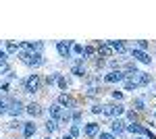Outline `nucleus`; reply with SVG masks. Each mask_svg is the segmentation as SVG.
Segmentation results:
<instances>
[{"label": "nucleus", "mask_w": 156, "mask_h": 139, "mask_svg": "<svg viewBox=\"0 0 156 139\" xmlns=\"http://www.w3.org/2000/svg\"><path fill=\"white\" fill-rule=\"evenodd\" d=\"M56 129H58V123H56V120H52V118H50L48 123H46V131H48L50 135H52V133H54V131H56Z\"/></svg>", "instance_id": "23"}, {"label": "nucleus", "mask_w": 156, "mask_h": 139, "mask_svg": "<svg viewBox=\"0 0 156 139\" xmlns=\"http://www.w3.org/2000/svg\"><path fill=\"white\" fill-rule=\"evenodd\" d=\"M0 60H4V62L9 60V54H6V50H2V48H0Z\"/></svg>", "instance_id": "36"}, {"label": "nucleus", "mask_w": 156, "mask_h": 139, "mask_svg": "<svg viewBox=\"0 0 156 139\" xmlns=\"http://www.w3.org/2000/svg\"><path fill=\"white\" fill-rule=\"evenodd\" d=\"M108 46H110V50H112V52H119V54H127V46H125L123 42H119V40H110V42H108Z\"/></svg>", "instance_id": "15"}, {"label": "nucleus", "mask_w": 156, "mask_h": 139, "mask_svg": "<svg viewBox=\"0 0 156 139\" xmlns=\"http://www.w3.org/2000/svg\"><path fill=\"white\" fill-rule=\"evenodd\" d=\"M71 73L75 75V77H85V75H87V71H85L83 62H75V64L71 67Z\"/></svg>", "instance_id": "17"}, {"label": "nucleus", "mask_w": 156, "mask_h": 139, "mask_svg": "<svg viewBox=\"0 0 156 139\" xmlns=\"http://www.w3.org/2000/svg\"><path fill=\"white\" fill-rule=\"evenodd\" d=\"M123 112H125V108H123L121 104H106V106H102V114L110 116V118H119Z\"/></svg>", "instance_id": "5"}, {"label": "nucleus", "mask_w": 156, "mask_h": 139, "mask_svg": "<svg viewBox=\"0 0 156 139\" xmlns=\"http://www.w3.org/2000/svg\"><path fill=\"white\" fill-rule=\"evenodd\" d=\"M154 116H156V112H154Z\"/></svg>", "instance_id": "40"}, {"label": "nucleus", "mask_w": 156, "mask_h": 139, "mask_svg": "<svg viewBox=\"0 0 156 139\" xmlns=\"http://www.w3.org/2000/svg\"><path fill=\"white\" fill-rule=\"evenodd\" d=\"M127 120H129V123H137V112H135V110H129V112H127Z\"/></svg>", "instance_id": "29"}, {"label": "nucleus", "mask_w": 156, "mask_h": 139, "mask_svg": "<svg viewBox=\"0 0 156 139\" xmlns=\"http://www.w3.org/2000/svg\"><path fill=\"white\" fill-rule=\"evenodd\" d=\"M25 112H27L29 116H34V118H36V116L42 114V106L37 104V102H31V104H27V106H25Z\"/></svg>", "instance_id": "16"}, {"label": "nucleus", "mask_w": 156, "mask_h": 139, "mask_svg": "<svg viewBox=\"0 0 156 139\" xmlns=\"http://www.w3.org/2000/svg\"><path fill=\"white\" fill-rule=\"evenodd\" d=\"M58 75H60V73H52V75H48L46 83H48V85H54V83H56V79H58Z\"/></svg>", "instance_id": "28"}, {"label": "nucleus", "mask_w": 156, "mask_h": 139, "mask_svg": "<svg viewBox=\"0 0 156 139\" xmlns=\"http://www.w3.org/2000/svg\"><path fill=\"white\" fill-rule=\"evenodd\" d=\"M96 52L102 58H108V56H112V54H115V52L110 50V46H108V42H100V44H98V48H96Z\"/></svg>", "instance_id": "14"}, {"label": "nucleus", "mask_w": 156, "mask_h": 139, "mask_svg": "<svg viewBox=\"0 0 156 139\" xmlns=\"http://www.w3.org/2000/svg\"><path fill=\"white\" fill-rule=\"evenodd\" d=\"M62 139H73V137H71V135H65V137H62Z\"/></svg>", "instance_id": "37"}, {"label": "nucleus", "mask_w": 156, "mask_h": 139, "mask_svg": "<svg viewBox=\"0 0 156 139\" xmlns=\"http://www.w3.org/2000/svg\"><path fill=\"white\" fill-rule=\"evenodd\" d=\"M83 133H85V137H90V139H94L100 135V125L98 123H87L83 127Z\"/></svg>", "instance_id": "11"}, {"label": "nucleus", "mask_w": 156, "mask_h": 139, "mask_svg": "<svg viewBox=\"0 0 156 139\" xmlns=\"http://www.w3.org/2000/svg\"><path fill=\"white\" fill-rule=\"evenodd\" d=\"M98 139H115V135H112V133H100Z\"/></svg>", "instance_id": "34"}, {"label": "nucleus", "mask_w": 156, "mask_h": 139, "mask_svg": "<svg viewBox=\"0 0 156 139\" xmlns=\"http://www.w3.org/2000/svg\"><path fill=\"white\" fill-rule=\"evenodd\" d=\"M129 54H131V58H135V60H140V62H144V64H150V62H152V58H150V54H148V52H144V50H137V48H131V50H129Z\"/></svg>", "instance_id": "9"}, {"label": "nucleus", "mask_w": 156, "mask_h": 139, "mask_svg": "<svg viewBox=\"0 0 156 139\" xmlns=\"http://www.w3.org/2000/svg\"><path fill=\"white\" fill-rule=\"evenodd\" d=\"M125 125H127V123H123L121 118H112V123H110V133H112V135H123V133H125Z\"/></svg>", "instance_id": "12"}, {"label": "nucleus", "mask_w": 156, "mask_h": 139, "mask_svg": "<svg viewBox=\"0 0 156 139\" xmlns=\"http://www.w3.org/2000/svg\"><path fill=\"white\" fill-rule=\"evenodd\" d=\"M9 112V102L4 98H0V114H6Z\"/></svg>", "instance_id": "26"}, {"label": "nucleus", "mask_w": 156, "mask_h": 139, "mask_svg": "<svg viewBox=\"0 0 156 139\" xmlns=\"http://www.w3.org/2000/svg\"><path fill=\"white\" fill-rule=\"evenodd\" d=\"M69 135H71L73 139L79 137V125H73V127H71V133H69Z\"/></svg>", "instance_id": "30"}, {"label": "nucleus", "mask_w": 156, "mask_h": 139, "mask_svg": "<svg viewBox=\"0 0 156 139\" xmlns=\"http://www.w3.org/2000/svg\"><path fill=\"white\" fill-rule=\"evenodd\" d=\"M21 52V44L19 42H6V54H17Z\"/></svg>", "instance_id": "20"}, {"label": "nucleus", "mask_w": 156, "mask_h": 139, "mask_svg": "<svg viewBox=\"0 0 156 139\" xmlns=\"http://www.w3.org/2000/svg\"><path fill=\"white\" fill-rule=\"evenodd\" d=\"M129 79H131L137 87H142V85H150V83H152V77H150L148 73H144V71H135L133 75H129Z\"/></svg>", "instance_id": "4"}, {"label": "nucleus", "mask_w": 156, "mask_h": 139, "mask_svg": "<svg viewBox=\"0 0 156 139\" xmlns=\"http://www.w3.org/2000/svg\"><path fill=\"white\" fill-rule=\"evenodd\" d=\"M58 106H62L65 110H73L75 108V102H73V98L69 96V93H60L58 96V102H56Z\"/></svg>", "instance_id": "10"}, {"label": "nucleus", "mask_w": 156, "mask_h": 139, "mask_svg": "<svg viewBox=\"0 0 156 139\" xmlns=\"http://www.w3.org/2000/svg\"><path fill=\"white\" fill-rule=\"evenodd\" d=\"M71 54H75V56H83V46H81V44H73Z\"/></svg>", "instance_id": "24"}, {"label": "nucleus", "mask_w": 156, "mask_h": 139, "mask_svg": "<svg viewBox=\"0 0 156 139\" xmlns=\"http://www.w3.org/2000/svg\"><path fill=\"white\" fill-rule=\"evenodd\" d=\"M92 112H94V114H102V106L94 104V106H92Z\"/></svg>", "instance_id": "32"}, {"label": "nucleus", "mask_w": 156, "mask_h": 139, "mask_svg": "<svg viewBox=\"0 0 156 139\" xmlns=\"http://www.w3.org/2000/svg\"><path fill=\"white\" fill-rule=\"evenodd\" d=\"M19 58H21V62L27 64V67H42L46 60H44V54H36V52H19Z\"/></svg>", "instance_id": "1"}, {"label": "nucleus", "mask_w": 156, "mask_h": 139, "mask_svg": "<svg viewBox=\"0 0 156 139\" xmlns=\"http://www.w3.org/2000/svg\"><path fill=\"white\" fill-rule=\"evenodd\" d=\"M6 102H9V112L6 114H11V116H19L21 112H25V106H23V102L21 100H17V98H4Z\"/></svg>", "instance_id": "3"}, {"label": "nucleus", "mask_w": 156, "mask_h": 139, "mask_svg": "<svg viewBox=\"0 0 156 139\" xmlns=\"http://www.w3.org/2000/svg\"><path fill=\"white\" fill-rule=\"evenodd\" d=\"M36 125H34V123H23V135H25V137H27V139H29V137H34V135H36Z\"/></svg>", "instance_id": "18"}, {"label": "nucleus", "mask_w": 156, "mask_h": 139, "mask_svg": "<svg viewBox=\"0 0 156 139\" xmlns=\"http://www.w3.org/2000/svg\"><path fill=\"white\" fill-rule=\"evenodd\" d=\"M123 81H125V73L121 69L108 71L106 75H104V83H123Z\"/></svg>", "instance_id": "7"}, {"label": "nucleus", "mask_w": 156, "mask_h": 139, "mask_svg": "<svg viewBox=\"0 0 156 139\" xmlns=\"http://www.w3.org/2000/svg\"><path fill=\"white\" fill-rule=\"evenodd\" d=\"M40 87H42V77L40 75H29L23 81L25 93H36V92H40Z\"/></svg>", "instance_id": "2"}, {"label": "nucleus", "mask_w": 156, "mask_h": 139, "mask_svg": "<svg viewBox=\"0 0 156 139\" xmlns=\"http://www.w3.org/2000/svg\"><path fill=\"white\" fill-rule=\"evenodd\" d=\"M11 71V67H9V62H4V60H0V75H6Z\"/></svg>", "instance_id": "27"}, {"label": "nucleus", "mask_w": 156, "mask_h": 139, "mask_svg": "<svg viewBox=\"0 0 156 139\" xmlns=\"http://www.w3.org/2000/svg\"><path fill=\"white\" fill-rule=\"evenodd\" d=\"M133 110H135V112H144L146 110V100L144 98H133Z\"/></svg>", "instance_id": "19"}, {"label": "nucleus", "mask_w": 156, "mask_h": 139, "mask_svg": "<svg viewBox=\"0 0 156 139\" xmlns=\"http://www.w3.org/2000/svg\"><path fill=\"white\" fill-rule=\"evenodd\" d=\"M112 100L121 102V100H123V93H121V92H112Z\"/></svg>", "instance_id": "35"}, {"label": "nucleus", "mask_w": 156, "mask_h": 139, "mask_svg": "<svg viewBox=\"0 0 156 139\" xmlns=\"http://www.w3.org/2000/svg\"><path fill=\"white\" fill-rule=\"evenodd\" d=\"M48 112H50V118L58 123L60 118H62V114H65V108H62V106H58V104H50Z\"/></svg>", "instance_id": "13"}, {"label": "nucleus", "mask_w": 156, "mask_h": 139, "mask_svg": "<svg viewBox=\"0 0 156 139\" xmlns=\"http://www.w3.org/2000/svg\"><path fill=\"white\" fill-rule=\"evenodd\" d=\"M135 139H146V137H135Z\"/></svg>", "instance_id": "38"}, {"label": "nucleus", "mask_w": 156, "mask_h": 139, "mask_svg": "<svg viewBox=\"0 0 156 139\" xmlns=\"http://www.w3.org/2000/svg\"><path fill=\"white\" fill-rule=\"evenodd\" d=\"M56 83H58V87L62 89V92H67V89H69V81H67V79L62 77V75H58V79H56Z\"/></svg>", "instance_id": "22"}, {"label": "nucleus", "mask_w": 156, "mask_h": 139, "mask_svg": "<svg viewBox=\"0 0 156 139\" xmlns=\"http://www.w3.org/2000/svg\"><path fill=\"white\" fill-rule=\"evenodd\" d=\"M125 133H133V135H137V137H146L148 127L140 125V123H127V125H125Z\"/></svg>", "instance_id": "6"}, {"label": "nucleus", "mask_w": 156, "mask_h": 139, "mask_svg": "<svg viewBox=\"0 0 156 139\" xmlns=\"http://www.w3.org/2000/svg\"><path fill=\"white\" fill-rule=\"evenodd\" d=\"M137 50H148V42H144V40H140V42H137Z\"/></svg>", "instance_id": "31"}, {"label": "nucleus", "mask_w": 156, "mask_h": 139, "mask_svg": "<svg viewBox=\"0 0 156 139\" xmlns=\"http://www.w3.org/2000/svg\"><path fill=\"white\" fill-rule=\"evenodd\" d=\"M46 139H52V137H46Z\"/></svg>", "instance_id": "39"}, {"label": "nucleus", "mask_w": 156, "mask_h": 139, "mask_svg": "<svg viewBox=\"0 0 156 139\" xmlns=\"http://www.w3.org/2000/svg\"><path fill=\"white\" fill-rule=\"evenodd\" d=\"M96 56V48H92V46H83V60H87V58H94Z\"/></svg>", "instance_id": "21"}, {"label": "nucleus", "mask_w": 156, "mask_h": 139, "mask_svg": "<svg viewBox=\"0 0 156 139\" xmlns=\"http://www.w3.org/2000/svg\"><path fill=\"white\" fill-rule=\"evenodd\" d=\"M23 127V123H19V120H12V123H9V129H19Z\"/></svg>", "instance_id": "33"}, {"label": "nucleus", "mask_w": 156, "mask_h": 139, "mask_svg": "<svg viewBox=\"0 0 156 139\" xmlns=\"http://www.w3.org/2000/svg\"><path fill=\"white\" fill-rule=\"evenodd\" d=\"M71 48H73V42H56V52H58L60 58H71Z\"/></svg>", "instance_id": "8"}, {"label": "nucleus", "mask_w": 156, "mask_h": 139, "mask_svg": "<svg viewBox=\"0 0 156 139\" xmlns=\"http://www.w3.org/2000/svg\"><path fill=\"white\" fill-rule=\"evenodd\" d=\"M125 89H127V92H133V89H135V87H137V85H135V83L131 81V79H129V77H125Z\"/></svg>", "instance_id": "25"}]
</instances>
